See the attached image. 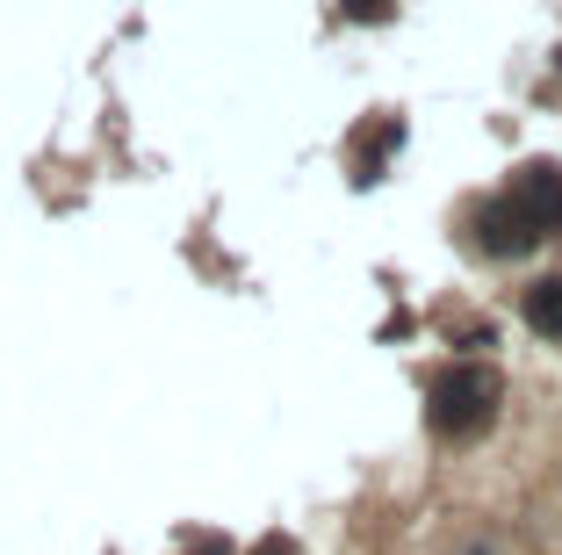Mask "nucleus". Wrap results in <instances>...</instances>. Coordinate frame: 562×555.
I'll return each mask as SVG.
<instances>
[{"label":"nucleus","mask_w":562,"mask_h":555,"mask_svg":"<svg viewBox=\"0 0 562 555\" xmlns=\"http://www.w3.org/2000/svg\"><path fill=\"white\" fill-rule=\"evenodd\" d=\"M497 404H505V376H497L491 360H454V368L432 382V433L476 441L483 425L497 419Z\"/></svg>","instance_id":"f257e3e1"},{"label":"nucleus","mask_w":562,"mask_h":555,"mask_svg":"<svg viewBox=\"0 0 562 555\" xmlns=\"http://www.w3.org/2000/svg\"><path fill=\"white\" fill-rule=\"evenodd\" d=\"M469 231H476V245L491 260H527L533 245H541V231L527 224V210H519L513 196H483L476 210H469Z\"/></svg>","instance_id":"f03ea898"},{"label":"nucleus","mask_w":562,"mask_h":555,"mask_svg":"<svg viewBox=\"0 0 562 555\" xmlns=\"http://www.w3.org/2000/svg\"><path fill=\"white\" fill-rule=\"evenodd\" d=\"M505 196L527 210V224L541 231V238H555V231H562V166L555 159H527L513 180H505Z\"/></svg>","instance_id":"7ed1b4c3"},{"label":"nucleus","mask_w":562,"mask_h":555,"mask_svg":"<svg viewBox=\"0 0 562 555\" xmlns=\"http://www.w3.org/2000/svg\"><path fill=\"white\" fill-rule=\"evenodd\" d=\"M519 318H527L541 340H562V275H541L527 296H519Z\"/></svg>","instance_id":"20e7f679"},{"label":"nucleus","mask_w":562,"mask_h":555,"mask_svg":"<svg viewBox=\"0 0 562 555\" xmlns=\"http://www.w3.org/2000/svg\"><path fill=\"white\" fill-rule=\"evenodd\" d=\"M390 145H404V123L397 115H375L361 137H353V166H361V180H375V166H382V152Z\"/></svg>","instance_id":"39448f33"},{"label":"nucleus","mask_w":562,"mask_h":555,"mask_svg":"<svg viewBox=\"0 0 562 555\" xmlns=\"http://www.w3.org/2000/svg\"><path fill=\"white\" fill-rule=\"evenodd\" d=\"M404 0H339V15H353V22H390Z\"/></svg>","instance_id":"423d86ee"},{"label":"nucleus","mask_w":562,"mask_h":555,"mask_svg":"<svg viewBox=\"0 0 562 555\" xmlns=\"http://www.w3.org/2000/svg\"><path fill=\"white\" fill-rule=\"evenodd\" d=\"M246 555H296V541H281V534H267V541H252Z\"/></svg>","instance_id":"0eeeda50"},{"label":"nucleus","mask_w":562,"mask_h":555,"mask_svg":"<svg viewBox=\"0 0 562 555\" xmlns=\"http://www.w3.org/2000/svg\"><path fill=\"white\" fill-rule=\"evenodd\" d=\"M195 555H232V548H224V541H195Z\"/></svg>","instance_id":"6e6552de"}]
</instances>
